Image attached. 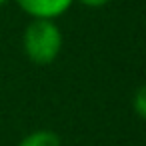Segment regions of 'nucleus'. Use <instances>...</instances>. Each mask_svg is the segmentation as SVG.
Masks as SVG:
<instances>
[{"label":"nucleus","instance_id":"nucleus-1","mask_svg":"<svg viewBox=\"0 0 146 146\" xmlns=\"http://www.w3.org/2000/svg\"><path fill=\"white\" fill-rule=\"evenodd\" d=\"M62 32L56 20H30L22 34V50L36 66L52 64L62 50Z\"/></svg>","mask_w":146,"mask_h":146},{"label":"nucleus","instance_id":"nucleus-2","mask_svg":"<svg viewBox=\"0 0 146 146\" xmlns=\"http://www.w3.org/2000/svg\"><path fill=\"white\" fill-rule=\"evenodd\" d=\"M14 2L32 20H56L72 8L74 0H14Z\"/></svg>","mask_w":146,"mask_h":146},{"label":"nucleus","instance_id":"nucleus-3","mask_svg":"<svg viewBox=\"0 0 146 146\" xmlns=\"http://www.w3.org/2000/svg\"><path fill=\"white\" fill-rule=\"evenodd\" d=\"M16 146H62V142H60V136L54 130L40 128V130L28 132Z\"/></svg>","mask_w":146,"mask_h":146},{"label":"nucleus","instance_id":"nucleus-4","mask_svg":"<svg viewBox=\"0 0 146 146\" xmlns=\"http://www.w3.org/2000/svg\"><path fill=\"white\" fill-rule=\"evenodd\" d=\"M132 106H134V112H136L142 120H146V82L136 90L134 100H132Z\"/></svg>","mask_w":146,"mask_h":146},{"label":"nucleus","instance_id":"nucleus-5","mask_svg":"<svg viewBox=\"0 0 146 146\" xmlns=\"http://www.w3.org/2000/svg\"><path fill=\"white\" fill-rule=\"evenodd\" d=\"M74 2H78L82 6H88V8H102L108 2H112V0H74Z\"/></svg>","mask_w":146,"mask_h":146},{"label":"nucleus","instance_id":"nucleus-6","mask_svg":"<svg viewBox=\"0 0 146 146\" xmlns=\"http://www.w3.org/2000/svg\"><path fill=\"white\" fill-rule=\"evenodd\" d=\"M6 2H8V0H0V8H2V6H4Z\"/></svg>","mask_w":146,"mask_h":146}]
</instances>
